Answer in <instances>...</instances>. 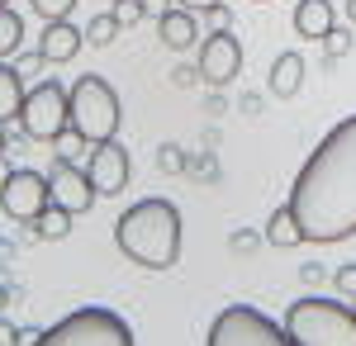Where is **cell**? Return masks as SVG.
Returning <instances> with one entry per match:
<instances>
[{
    "label": "cell",
    "instance_id": "obj_27",
    "mask_svg": "<svg viewBox=\"0 0 356 346\" xmlns=\"http://www.w3.org/2000/svg\"><path fill=\"white\" fill-rule=\"evenodd\" d=\"M337 290L347 294V299H356V266H342V270H337Z\"/></svg>",
    "mask_w": 356,
    "mask_h": 346
},
{
    "label": "cell",
    "instance_id": "obj_19",
    "mask_svg": "<svg viewBox=\"0 0 356 346\" xmlns=\"http://www.w3.org/2000/svg\"><path fill=\"white\" fill-rule=\"evenodd\" d=\"M19 43H24V19L10 5H0V57L19 53Z\"/></svg>",
    "mask_w": 356,
    "mask_h": 346
},
{
    "label": "cell",
    "instance_id": "obj_1",
    "mask_svg": "<svg viewBox=\"0 0 356 346\" xmlns=\"http://www.w3.org/2000/svg\"><path fill=\"white\" fill-rule=\"evenodd\" d=\"M290 213L304 242L328 247L356 233V114L309 152L290 186Z\"/></svg>",
    "mask_w": 356,
    "mask_h": 346
},
{
    "label": "cell",
    "instance_id": "obj_34",
    "mask_svg": "<svg viewBox=\"0 0 356 346\" xmlns=\"http://www.w3.org/2000/svg\"><path fill=\"white\" fill-rule=\"evenodd\" d=\"M0 152H5V124H0Z\"/></svg>",
    "mask_w": 356,
    "mask_h": 346
},
{
    "label": "cell",
    "instance_id": "obj_4",
    "mask_svg": "<svg viewBox=\"0 0 356 346\" xmlns=\"http://www.w3.org/2000/svg\"><path fill=\"white\" fill-rule=\"evenodd\" d=\"M67 109H72V129L95 147V142H110L124 124V105H119V90L105 76H90L86 72L72 90H67Z\"/></svg>",
    "mask_w": 356,
    "mask_h": 346
},
{
    "label": "cell",
    "instance_id": "obj_3",
    "mask_svg": "<svg viewBox=\"0 0 356 346\" xmlns=\"http://www.w3.org/2000/svg\"><path fill=\"white\" fill-rule=\"evenodd\" d=\"M285 332L295 346H356V308L309 294L285 308Z\"/></svg>",
    "mask_w": 356,
    "mask_h": 346
},
{
    "label": "cell",
    "instance_id": "obj_8",
    "mask_svg": "<svg viewBox=\"0 0 356 346\" xmlns=\"http://www.w3.org/2000/svg\"><path fill=\"white\" fill-rule=\"evenodd\" d=\"M0 209L10 213L15 223H33L38 213L48 209V176H38V171H5V181H0Z\"/></svg>",
    "mask_w": 356,
    "mask_h": 346
},
{
    "label": "cell",
    "instance_id": "obj_23",
    "mask_svg": "<svg viewBox=\"0 0 356 346\" xmlns=\"http://www.w3.org/2000/svg\"><path fill=\"white\" fill-rule=\"evenodd\" d=\"M29 5H33V15H38V19H67L76 0H29Z\"/></svg>",
    "mask_w": 356,
    "mask_h": 346
},
{
    "label": "cell",
    "instance_id": "obj_31",
    "mask_svg": "<svg viewBox=\"0 0 356 346\" xmlns=\"http://www.w3.org/2000/svg\"><path fill=\"white\" fill-rule=\"evenodd\" d=\"M176 5H186V10H195V15H200V10H209L214 0H176Z\"/></svg>",
    "mask_w": 356,
    "mask_h": 346
},
{
    "label": "cell",
    "instance_id": "obj_26",
    "mask_svg": "<svg viewBox=\"0 0 356 346\" xmlns=\"http://www.w3.org/2000/svg\"><path fill=\"white\" fill-rule=\"evenodd\" d=\"M157 166H162V171H181V166H186V157H181L176 147H162V152H157Z\"/></svg>",
    "mask_w": 356,
    "mask_h": 346
},
{
    "label": "cell",
    "instance_id": "obj_12",
    "mask_svg": "<svg viewBox=\"0 0 356 346\" xmlns=\"http://www.w3.org/2000/svg\"><path fill=\"white\" fill-rule=\"evenodd\" d=\"M86 33L81 28H72L67 19H43V43H38V53H43V62H72V57L81 53Z\"/></svg>",
    "mask_w": 356,
    "mask_h": 346
},
{
    "label": "cell",
    "instance_id": "obj_10",
    "mask_svg": "<svg viewBox=\"0 0 356 346\" xmlns=\"http://www.w3.org/2000/svg\"><path fill=\"white\" fill-rule=\"evenodd\" d=\"M90 186L95 195H119V190L129 186V176H134V161H129V147H119V142H95V152H90Z\"/></svg>",
    "mask_w": 356,
    "mask_h": 346
},
{
    "label": "cell",
    "instance_id": "obj_18",
    "mask_svg": "<svg viewBox=\"0 0 356 346\" xmlns=\"http://www.w3.org/2000/svg\"><path fill=\"white\" fill-rule=\"evenodd\" d=\"M33 233H38V238H48V242L67 238V233H72V213L62 209V204H53V199H48V209L33 218Z\"/></svg>",
    "mask_w": 356,
    "mask_h": 346
},
{
    "label": "cell",
    "instance_id": "obj_29",
    "mask_svg": "<svg viewBox=\"0 0 356 346\" xmlns=\"http://www.w3.org/2000/svg\"><path fill=\"white\" fill-rule=\"evenodd\" d=\"M228 247H233V252H252V247H257V238H252V233H233V238H228Z\"/></svg>",
    "mask_w": 356,
    "mask_h": 346
},
{
    "label": "cell",
    "instance_id": "obj_5",
    "mask_svg": "<svg viewBox=\"0 0 356 346\" xmlns=\"http://www.w3.org/2000/svg\"><path fill=\"white\" fill-rule=\"evenodd\" d=\"M43 346H134V327L110 308H76L43 332Z\"/></svg>",
    "mask_w": 356,
    "mask_h": 346
},
{
    "label": "cell",
    "instance_id": "obj_20",
    "mask_svg": "<svg viewBox=\"0 0 356 346\" xmlns=\"http://www.w3.org/2000/svg\"><path fill=\"white\" fill-rule=\"evenodd\" d=\"M114 33H119V19H114V15H95V19H90V28H86L90 48H110Z\"/></svg>",
    "mask_w": 356,
    "mask_h": 346
},
{
    "label": "cell",
    "instance_id": "obj_2",
    "mask_svg": "<svg viewBox=\"0 0 356 346\" xmlns=\"http://www.w3.org/2000/svg\"><path fill=\"white\" fill-rule=\"evenodd\" d=\"M119 252L143 270H171L181 261V209L171 199H138L114 218Z\"/></svg>",
    "mask_w": 356,
    "mask_h": 346
},
{
    "label": "cell",
    "instance_id": "obj_28",
    "mask_svg": "<svg viewBox=\"0 0 356 346\" xmlns=\"http://www.w3.org/2000/svg\"><path fill=\"white\" fill-rule=\"evenodd\" d=\"M15 67H19L24 76H33V72H43V53H29V57H19Z\"/></svg>",
    "mask_w": 356,
    "mask_h": 346
},
{
    "label": "cell",
    "instance_id": "obj_32",
    "mask_svg": "<svg viewBox=\"0 0 356 346\" xmlns=\"http://www.w3.org/2000/svg\"><path fill=\"white\" fill-rule=\"evenodd\" d=\"M347 19H352V24H356V0H347Z\"/></svg>",
    "mask_w": 356,
    "mask_h": 346
},
{
    "label": "cell",
    "instance_id": "obj_22",
    "mask_svg": "<svg viewBox=\"0 0 356 346\" xmlns=\"http://www.w3.org/2000/svg\"><path fill=\"white\" fill-rule=\"evenodd\" d=\"M323 53H328L332 62H337V57H347V53H352V33H347V28H337V24H332L328 33H323Z\"/></svg>",
    "mask_w": 356,
    "mask_h": 346
},
{
    "label": "cell",
    "instance_id": "obj_35",
    "mask_svg": "<svg viewBox=\"0 0 356 346\" xmlns=\"http://www.w3.org/2000/svg\"><path fill=\"white\" fill-rule=\"evenodd\" d=\"M0 5H10V0H0Z\"/></svg>",
    "mask_w": 356,
    "mask_h": 346
},
{
    "label": "cell",
    "instance_id": "obj_33",
    "mask_svg": "<svg viewBox=\"0 0 356 346\" xmlns=\"http://www.w3.org/2000/svg\"><path fill=\"white\" fill-rule=\"evenodd\" d=\"M5 304H10V290H5V285H0V308H5Z\"/></svg>",
    "mask_w": 356,
    "mask_h": 346
},
{
    "label": "cell",
    "instance_id": "obj_11",
    "mask_svg": "<svg viewBox=\"0 0 356 346\" xmlns=\"http://www.w3.org/2000/svg\"><path fill=\"white\" fill-rule=\"evenodd\" d=\"M48 199L62 204L67 213H86L90 204H95V186H90V176L76 171L72 161H57L53 176H48Z\"/></svg>",
    "mask_w": 356,
    "mask_h": 346
},
{
    "label": "cell",
    "instance_id": "obj_30",
    "mask_svg": "<svg viewBox=\"0 0 356 346\" xmlns=\"http://www.w3.org/2000/svg\"><path fill=\"white\" fill-rule=\"evenodd\" d=\"M15 342H19V332H15L10 322H0V346H15Z\"/></svg>",
    "mask_w": 356,
    "mask_h": 346
},
{
    "label": "cell",
    "instance_id": "obj_17",
    "mask_svg": "<svg viewBox=\"0 0 356 346\" xmlns=\"http://www.w3.org/2000/svg\"><path fill=\"white\" fill-rule=\"evenodd\" d=\"M266 242H271V247H300V242H304V233H300V223H295V213H290V204L275 209L271 218H266Z\"/></svg>",
    "mask_w": 356,
    "mask_h": 346
},
{
    "label": "cell",
    "instance_id": "obj_14",
    "mask_svg": "<svg viewBox=\"0 0 356 346\" xmlns=\"http://www.w3.org/2000/svg\"><path fill=\"white\" fill-rule=\"evenodd\" d=\"M328 28H332V5L328 0H300V10H295V33L309 38V43H323Z\"/></svg>",
    "mask_w": 356,
    "mask_h": 346
},
{
    "label": "cell",
    "instance_id": "obj_9",
    "mask_svg": "<svg viewBox=\"0 0 356 346\" xmlns=\"http://www.w3.org/2000/svg\"><path fill=\"white\" fill-rule=\"evenodd\" d=\"M195 72H200V81H209V85H228V81L243 72V43L228 28L209 33L204 48H200V67Z\"/></svg>",
    "mask_w": 356,
    "mask_h": 346
},
{
    "label": "cell",
    "instance_id": "obj_6",
    "mask_svg": "<svg viewBox=\"0 0 356 346\" xmlns=\"http://www.w3.org/2000/svg\"><path fill=\"white\" fill-rule=\"evenodd\" d=\"M285 342H290L285 322H271L266 313H257L247 304L223 308L209 327V346H285Z\"/></svg>",
    "mask_w": 356,
    "mask_h": 346
},
{
    "label": "cell",
    "instance_id": "obj_24",
    "mask_svg": "<svg viewBox=\"0 0 356 346\" xmlns=\"http://www.w3.org/2000/svg\"><path fill=\"white\" fill-rule=\"evenodd\" d=\"M114 19H119V28H134L143 19V0H114Z\"/></svg>",
    "mask_w": 356,
    "mask_h": 346
},
{
    "label": "cell",
    "instance_id": "obj_16",
    "mask_svg": "<svg viewBox=\"0 0 356 346\" xmlns=\"http://www.w3.org/2000/svg\"><path fill=\"white\" fill-rule=\"evenodd\" d=\"M300 81H304V57L300 53H280L271 62V95H280V100H290L295 90H300Z\"/></svg>",
    "mask_w": 356,
    "mask_h": 346
},
{
    "label": "cell",
    "instance_id": "obj_25",
    "mask_svg": "<svg viewBox=\"0 0 356 346\" xmlns=\"http://www.w3.org/2000/svg\"><path fill=\"white\" fill-rule=\"evenodd\" d=\"M200 15H204V28H209V33L228 28V5H223V0H214V5H209V10H200Z\"/></svg>",
    "mask_w": 356,
    "mask_h": 346
},
{
    "label": "cell",
    "instance_id": "obj_21",
    "mask_svg": "<svg viewBox=\"0 0 356 346\" xmlns=\"http://www.w3.org/2000/svg\"><path fill=\"white\" fill-rule=\"evenodd\" d=\"M53 147H57V161H76L86 152V138L76 133V129H62V133L53 138Z\"/></svg>",
    "mask_w": 356,
    "mask_h": 346
},
{
    "label": "cell",
    "instance_id": "obj_13",
    "mask_svg": "<svg viewBox=\"0 0 356 346\" xmlns=\"http://www.w3.org/2000/svg\"><path fill=\"white\" fill-rule=\"evenodd\" d=\"M157 28H162V43L171 48V53H186V48H195V38H200V24H195V10H186V5L166 10L162 19H157Z\"/></svg>",
    "mask_w": 356,
    "mask_h": 346
},
{
    "label": "cell",
    "instance_id": "obj_15",
    "mask_svg": "<svg viewBox=\"0 0 356 346\" xmlns=\"http://www.w3.org/2000/svg\"><path fill=\"white\" fill-rule=\"evenodd\" d=\"M24 109V72L0 57V124H15Z\"/></svg>",
    "mask_w": 356,
    "mask_h": 346
},
{
    "label": "cell",
    "instance_id": "obj_7",
    "mask_svg": "<svg viewBox=\"0 0 356 346\" xmlns=\"http://www.w3.org/2000/svg\"><path fill=\"white\" fill-rule=\"evenodd\" d=\"M62 129H72V109H67V90L57 81H38L24 90V109H19V133L33 142H53Z\"/></svg>",
    "mask_w": 356,
    "mask_h": 346
}]
</instances>
